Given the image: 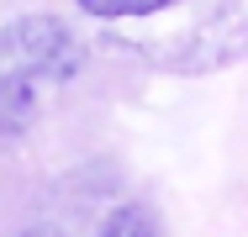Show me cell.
<instances>
[{"label": "cell", "mask_w": 248, "mask_h": 237, "mask_svg": "<svg viewBox=\"0 0 248 237\" xmlns=\"http://www.w3.org/2000/svg\"><path fill=\"white\" fill-rule=\"evenodd\" d=\"M79 69V43L58 16H21L0 32V79H63Z\"/></svg>", "instance_id": "6da1fadb"}, {"label": "cell", "mask_w": 248, "mask_h": 237, "mask_svg": "<svg viewBox=\"0 0 248 237\" xmlns=\"http://www.w3.org/2000/svg\"><path fill=\"white\" fill-rule=\"evenodd\" d=\"M37 116V95L27 79H0V137H21Z\"/></svg>", "instance_id": "7a4b0ae2"}, {"label": "cell", "mask_w": 248, "mask_h": 237, "mask_svg": "<svg viewBox=\"0 0 248 237\" xmlns=\"http://www.w3.org/2000/svg\"><path fill=\"white\" fill-rule=\"evenodd\" d=\"M164 5H174V0H79V11H90V16H100V21L153 16V11H164Z\"/></svg>", "instance_id": "3957f363"}, {"label": "cell", "mask_w": 248, "mask_h": 237, "mask_svg": "<svg viewBox=\"0 0 248 237\" xmlns=\"http://www.w3.org/2000/svg\"><path fill=\"white\" fill-rule=\"evenodd\" d=\"M106 237H153V222L143 211H116L111 227H106Z\"/></svg>", "instance_id": "277c9868"}]
</instances>
